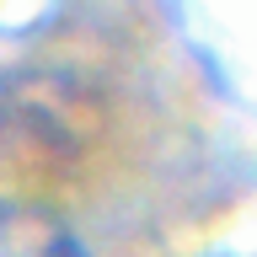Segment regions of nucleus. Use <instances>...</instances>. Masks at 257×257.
Wrapping results in <instances>:
<instances>
[{
    "mask_svg": "<svg viewBox=\"0 0 257 257\" xmlns=\"http://www.w3.org/2000/svg\"><path fill=\"white\" fill-rule=\"evenodd\" d=\"M0 257H91V252L54 209L6 198L0 204Z\"/></svg>",
    "mask_w": 257,
    "mask_h": 257,
    "instance_id": "1",
    "label": "nucleus"
}]
</instances>
